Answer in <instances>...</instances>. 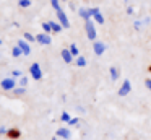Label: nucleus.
Segmentation results:
<instances>
[{
	"label": "nucleus",
	"mask_w": 151,
	"mask_h": 140,
	"mask_svg": "<svg viewBox=\"0 0 151 140\" xmlns=\"http://www.w3.org/2000/svg\"><path fill=\"white\" fill-rule=\"evenodd\" d=\"M85 31H86V36H88L89 41L94 42L98 39V31H96V26H94V20L85 21Z\"/></svg>",
	"instance_id": "obj_1"
},
{
	"label": "nucleus",
	"mask_w": 151,
	"mask_h": 140,
	"mask_svg": "<svg viewBox=\"0 0 151 140\" xmlns=\"http://www.w3.org/2000/svg\"><path fill=\"white\" fill-rule=\"evenodd\" d=\"M0 88L4 91H13L17 88V78H13V77L4 78V80L0 81Z\"/></svg>",
	"instance_id": "obj_2"
},
{
	"label": "nucleus",
	"mask_w": 151,
	"mask_h": 140,
	"mask_svg": "<svg viewBox=\"0 0 151 140\" xmlns=\"http://www.w3.org/2000/svg\"><path fill=\"white\" fill-rule=\"evenodd\" d=\"M29 75L33 80H42V68L37 62H33L29 65Z\"/></svg>",
	"instance_id": "obj_3"
},
{
	"label": "nucleus",
	"mask_w": 151,
	"mask_h": 140,
	"mask_svg": "<svg viewBox=\"0 0 151 140\" xmlns=\"http://www.w3.org/2000/svg\"><path fill=\"white\" fill-rule=\"evenodd\" d=\"M89 13H91V18L94 20L96 25H104V23H106L104 15H102V12L98 8V7H93V8H89Z\"/></svg>",
	"instance_id": "obj_4"
},
{
	"label": "nucleus",
	"mask_w": 151,
	"mask_h": 140,
	"mask_svg": "<svg viewBox=\"0 0 151 140\" xmlns=\"http://www.w3.org/2000/svg\"><path fill=\"white\" fill-rule=\"evenodd\" d=\"M130 93H132V81L130 80H124L122 85H120V88H119V91H117V94L120 98H125V96H128Z\"/></svg>",
	"instance_id": "obj_5"
},
{
	"label": "nucleus",
	"mask_w": 151,
	"mask_h": 140,
	"mask_svg": "<svg viewBox=\"0 0 151 140\" xmlns=\"http://www.w3.org/2000/svg\"><path fill=\"white\" fill-rule=\"evenodd\" d=\"M106 51H107V46H106L104 41H98V39H96V41L93 42V52H94V55L101 57Z\"/></svg>",
	"instance_id": "obj_6"
},
{
	"label": "nucleus",
	"mask_w": 151,
	"mask_h": 140,
	"mask_svg": "<svg viewBox=\"0 0 151 140\" xmlns=\"http://www.w3.org/2000/svg\"><path fill=\"white\" fill-rule=\"evenodd\" d=\"M55 13H57V21H59L60 25L63 26V29H68V28H70V21H68V16H67V13L63 12V10L55 12Z\"/></svg>",
	"instance_id": "obj_7"
},
{
	"label": "nucleus",
	"mask_w": 151,
	"mask_h": 140,
	"mask_svg": "<svg viewBox=\"0 0 151 140\" xmlns=\"http://www.w3.org/2000/svg\"><path fill=\"white\" fill-rule=\"evenodd\" d=\"M36 42H39V44H42V46H50L52 39H50V34L39 33V34H36Z\"/></svg>",
	"instance_id": "obj_8"
},
{
	"label": "nucleus",
	"mask_w": 151,
	"mask_h": 140,
	"mask_svg": "<svg viewBox=\"0 0 151 140\" xmlns=\"http://www.w3.org/2000/svg\"><path fill=\"white\" fill-rule=\"evenodd\" d=\"M17 46L23 51V55H29L31 54V46H29V42H28L26 39H18Z\"/></svg>",
	"instance_id": "obj_9"
},
{
	"label": "nucleus",
	"mask_w": 151,
	"mask_h": 140,
	"mask_svg": "<svg viewBox=\"0 0 151 140\" xmlns=\"http://www.w3.org/2000/svg\"><path fill=\"white\" fill-rule=\"evenodd\" d=\"M60 55H62V60L65 62V64H73V62H75V57L72 55V52H70V49H68V47L62 49Z\"/></svg>",
	"instance_id": "obj_10"
},
{
	"label": "nucleus",
	"mask_w": 151,
	"mask_h": 140,
	"mask_svg": "<svg viewBox=\"0 0 151 140\" xmlns=\"http://www.w3.org/2000/svg\"><path fill=\"white\" fill-rule=\"evenodd\" d=\"M55 135L59 137V139H65V140L72 139V132H70L68 127H60V129H57Z\"/></svg>",
	"instance_id": "obj_11"
},
{
	"label": "nucleus",
	"mask_w": 151,
	"mask_h": 140,
	"mask_svg": "<svg viewBox=\"0 0 151 140\" xmlns=\"http://www.w3.org/2000/svg\"><path fill=\"white\" fill-rule=\"evenodd\" d=\"M109 77H111V81H117L119 78H120V68L112 65V67L109 68Z\"/></svg>",
	"instance_id": "obj_12"
},
{
	"label": "nucleus",
	"mask_w": 151,
	"mask_h": 140,
	"mask_svg": "<svg viewBox=\"0 0 151 140\" xmlns=\"http://www.w3.org/2000/svg\"><path fill=\"white\" fill-rule=\"evenodd\" d=\"M78 15L81 16L85 21H88V20H93V18H91V13H89V8H85V7H81V8L78 10Z\"/></svg>",
	"instance_id": "obj_13"
},
{
	"label": "nucleus",
	"mask_w": 151,
	"mask_h": 140,
	"mask_svg": "<svg viewBox=\"0 0 151 140\" xmlns=\"http://www.w3.org/2000/svg\"><path fill=\"white\" fill-rule=\"evenodd\" d=\"M75 65L76 67H86V65H88V60H86V57L85 55H78V57L75 59Z\"/></svg>",
	"instance_id": "obj_14"
},
{
	"label": "nucleus",
	"mask_w": 151,
	"mask_h": 140,
	"mask_svg": "<svg viewBox=\"0 0 151 140\" xmlns=\"http://www.w3.org/2000/svg\"><path fill=\"white\" fill-rule=\"evenodd\" d=\"M49 23H50V28H52V33H62L63 26L59 21H49Z\"/></svg>",
	"instance_id": "obj_15"
},
{
	"label": "nucleus",
	"mask_w": 151,
	"mask_h": 140,
	"mask_svg": "<svg viewBox=\"0 0 151 140\" xmlns=\"http://www.w3.org/2000/svg\"><path fill=\"white\" fill-rule=\"evenodd\" d=\"M143 26H145L143 20H135V21H133V29H135L137 33H140L141 29H143Z\"/></svg>",
	"instance_id": "obj_16"
},
{
	"label": "nucleus",
	"mask_w": 151,
	"mask_h": 140,
	"mask_svg": "<svg viewBox=\"0 0 151 140\" xmlns=\"http://www.w3.org/2000/svg\"><path fill=\"white\" fill-rule=\"evenodd\" d=\"M68 49H70V52H72V55H73L75 59L78 57V55H81V54H80V49H78V46H76V44H70Z\"/></svg>",
	"instance_id": "obj_17"
},
{
	"label": "nucleus",
	"mask_w": 151,
	"mask_h": 140,
	"mask_svg": "<svg viewBox=\"0 0 151 140\" xmlns=\"http://www.w3.org/2000/svg\"><path fill=\"white\" fill-rule=\"evenodd\" d=\"M10 139H18V137L21 135V132L18 129H8V133H7Z\"/></svg>",
	"instance_id": "obj_18"
},
{
	"label": "nucleus",
	"mask_w": 151,
	"mask_h": 140,
	"mask_svg": "<svg viewBox=\"0 0 151 140\" xmlns=\"http://www.w3.org/2000/svg\"><path fill=\"white\" fill-rule=\"evenodd\" d=\"M42 33H46V34H50V33H52V28H50V23L49 21H44L42 23Z\"/></svg>",
	"instance_id": "obj_19"
},
{
	"label": "nucleus",
	"mask_w": 151,
	"mask_h": 140,
	"mask_svg": "<svg viewBox=\"0 0 151 140\" xmlns=\"http://www.w3.org/2000/svg\"><path fill=\"white\" fill-rule=\"evenodd\" d=\"M70 119H72V116H70V114L67 112V111H63V112L60 114V120H62V122H67V124H68V122H70Z\"/></svg>",
	"instance_id": "obj_20"
},
{
	"label": "nucleus",
	"mask_w": 151,
	"mask_h": 140,
	"mask_svg": "<svg viewBox=\"0 0 151 140\" xmlns=\"http://www.w3.org/2000/svg\"><path fill=\"white\" fill-rule=\"evenodd\" d=\"M12 55H13V57H20V55H23V51H21L18 46H15V47L12 49Z\"/></svg>",
	"instance_id": "obj_21"
},
{
	"label": "nucleus",
	"mask_w": 151,
	"mask_h": 140,
	"mask_svg": "<svg viewBox=\"0 0 151 140\" xmlns=\"http://www.w3.org/2000/svg\"><path fill=\"white\" fill-rule=\"evenodd\" d=\"M50 5H52V8L55 10V12H60V10H62V7H60V0H50Z\"/></svg>",
	"instance_id": "obj_22"
},
{
	"label": "nucleus",
	"mask_w": 151,
	"mask_h": 140,
	"mask_svg": "<svg viewBox=\"0 0 151 140\" xmlns=\"http://www.w3.org/2000/svg\"><path fill=\"white\" fill-rule=\"evenodd\" d=\"M23 39H26L28 42H36V36H33L31 33H24V34H23Z\"/></svg>",
	"instance_id": "obj_23"
},
{
	"label": "nucleus",
	"mask_w": 151,
	"mask_h": 140,
	"mask_svg": "<svg viewBox=\"0 0 151 140\" xmlns=\"http://www.w3.org/2000/svg\"><path fill=\"white\" fill-rule=\"evenodd\" d=\"M31 0H18V5L21 7V8H28V7H31Z\"/></svg>",
	"instance_id": "obj_24"
},
{
	"label": "nucleus",
	"mask_w": 151,
	"mask_h": 140,
	"mask_svg": "<svg viewBox=\"0 0 151 140\" xmlns=\"http://www.w3.org/2000/svg\"><path fill=\"white\" fill-rule=\"evenodd\" d=\"M13 93L17 94V96H21V94L26 93V88H24V86H18V88H15V90H13Z\"/></svg>",
	"instance_id": "obj_25"
},
{
	"label": "nucleus",
	"mask_w": 151,
	"mask_h": 140,
	"mask_svg": "<svg viewBox=\"0 0 151 140\" xmlns=\"http://www.w3.org/2000/svg\"><path fill=\"white\" fill-rule=\"evenodd\" d=\"M78 124H80V117H72L70 122H68V125L70 127H75V125H78Z\"/></svg>",
	"instance_id": "obj_26"
},
{
	"label": "nucleus",
	"mask_w": 151,
	"mask_h": 140,
	"mask_svg": "<svg viewBox=\"0 0 151 140\" xmlns=\"http://www.w3.org/2000/svg\"><path fill=\"white\" fill-rule=\"evenodd\" d=\"M18 81H20V86H24V88H26V85H28V78L24 77V75H23V77H21Z\"/></svg>",
	"instance_id": "obj_27"
},
{
	"label": "nucleus",
	"mask_w": 151,
	"mask_h": 140,
	"mask_svg": "<svg viewBox=\"0 0 151 140\" xmlns=\"http://www.w3.org/2000/svg\"><path fill=\"white\" fill-rule=\"evenodd\" d=\"M12 77H13V78H21L23 75H21L20 70H13V72H12Z\"/></svg>",
	"instance_id": "obj_28"
},
{
	"label": "nucleus",
	"mask_w": 151,
	"mask_h": 140,
	"mask_svg": "<svg viewBox=\"0 0 151 140\" xmlns=\"http://www.w3.org/2000/svg\"><path fill=\"white\" fill-rule=\"evenodd\" d=\"M145 86H146L148 91H151V78H146V80H145Z\"/></svg>",
	"instance_id": "obj_29"
},
{
	"label": "nucleus",
	"mask_w": 151,
	"mask_h": 140,
	"mask_svg": "<svg viewBox=\"0 0 151 140\" xmlns=\"http://www.w3.org/2000/svg\"><path fill=\"white\" fill-rule=\"evenodd\" d=\"M7 133H8L7 127H0V135H7Z\"/></svg>",
	"instance_id": "obj_30"
},
{
	"label": "nucleus",
	"mask_w": 151,
	"mask_h": 140,
	"mask_svg": "<svg viewBox=\"0 0 151 140\" xmlns=\"http://www.w3.org/2000/svg\"><path fill=\"white\" fill-rule=\"evenodd\" d=\"M127 15H133V7L127 5Z\"/></svg>",
	"instance_id": "obj_31"
},
{
	"label": "nucleus",
	"mask_w": 151,
	"mask_h": 140,
	"mask_svg": "<svg viewBox=\"0 0 151 140\" xmlns=\"http://www.w3.org/2000/svg\"><path fill=\"white\" fill-rule=\"evenodd\" d=\"M143 23H145V26H148V25L151 23V18H150V16H146V18H143Z\"/></svg>",
	"instance_id": "obj_32"
},
{
	"label": "nucleus",
	"mask_w": 151,
	"mask_h": 140,
	"mask_svg": "<svg viewBox=\"0 0 151 140\" xmlns=\"http://www.w3.org/2000/svg\"><path fill=\"white\" fill-rule=\"evenodd\" d=\"M52 140H59V137H57V135H55V137H52Z\"/></svg>",
	"instance_id": "obj_33"
},
{
	"label": "nucleus",
	"mask_w": 151,
	"mask_h": 140,
	"mask_svg": "<svg viewBox=\"0 0 151 140\" xmlns=\"http://www.w3.org/2000/svg\"><path fill=\"white\" fill-rule=\"evenodd\" d=\"M60 2H67V0H60Z\"/></svg>",
	"instance_id": "obj_34"
},
{
	"label": "nucleus",
	"mask_w": 151,
	"mask_h": 140,
	"mask_svg": "<svg viewBox=\"0 0 151 140\" xmlns=\"http://www.w3.org/2000/svg\"><path fill=\"white\" fill-rule=\"evenodd\" d=\"M0 44H2V39H0Z\"/></svg>",
	"instance_id": "obj_35"
}]
</instances>
